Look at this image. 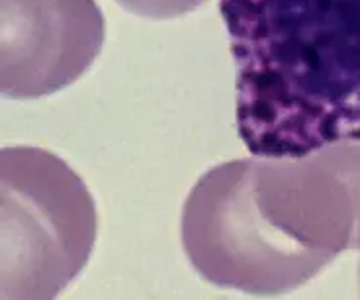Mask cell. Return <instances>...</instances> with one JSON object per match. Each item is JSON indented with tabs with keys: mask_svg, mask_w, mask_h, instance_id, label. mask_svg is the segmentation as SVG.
<instances>
[{
	"mask_svg": "<svg viewBox=\"0 0 360 300\" xmlns=\"http://www.w3.org/2000/svg\"><path fill=\"white\" fill-rule=\"evenodd\" d=\"M182 247L221 289L276 296L360 251V144L216 165L182 208Z\"/></svg>",
	"mask_w": 360,
	"mask_h": 300,
	"instance_id": "cell-1",
	"label": "cell"
},
{
	"mask_svg": "<svg viewBox=\"0 0 360 300\" xmlns=\"http://www.w3.org/2000/svg\"><path fill=\"white\" fill-rule=\"evenodd\" d=\"M257 157L360 142V0H219Z\"/></svg>",
	"mask_w": 360,
	"mask_h": 300,
	"instance_id": "cell-2",
	"label": "cell"
},
{
	"mask_svg": "<svg viewBox=\"0 0 360 300\" xmlns=\"http://www.w3.org/2000/svg\"><path fill=\"white\" fill-rule=\"evenodd\" d=\"M0 181V294L55 299L89 263L98 234L94 199L61 157L41 147H4Z\"/></svg>",
	"mask_w": 360,
	"mask_h": 300,
	"instance_id": "cell-3",
	"label": "cell"
},
{
	"mask_svg": "<svg viewBox=\"0 0 360 300\" xmlns=\"http://www.w3.org/2000/svg\"><path fill=\"white\" fill-rule=\"evenodd\" d=\"M96 0H0V87L6 99H41L90 69L104 46Z\"/></svg>",
	"mask_w": 360,
	"mask_h": 300,
	"instance_id": "cell-4",
	"label": "cell"
},
{
	"mask_svg": "<svg viewBox=\"0 0 360 300\" xmlns=\"http://www.w3.org/2000/svg\"><path fill=\"white\" fill-rule=\"evenodd\" d=\"M207 0H116L117 6L147 20H171L190 14Z\"/></svg>",
	"mask_w": 360,
	"mask_h": 300,
	"instance_id": "cell-5",
	"label": "cell"
},
{
	"mask_svg": "<svg viewBox=\"0 0 360 300\" xmlns=\"http://www.w3.org/2000/svg\"><path fill=\"white\" fill-rule=\"evenodd\" d=\"M359 291H360V259H359Z\"/></svg>",
	"mask_w": 360,
	"mask_h": 300,
	"instance_id": "cell-6",
	"label": "cell"
}]
</instances>
